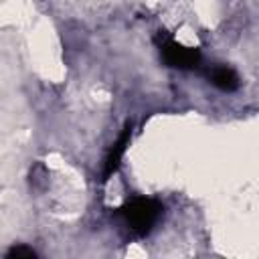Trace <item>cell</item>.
Here are the masks:
<instances>
[{
	"mask_svg": "<svg viewBox=\"0 0 259 259\" xmlns=\"http://www.w3.org/2000/svg\"><path fill=\"white\" fill-rule=\"evenodd\" d=\"M210 81L223 91H235L239 87V77L231 67H214L210 73Z\"/></svg>",
	"mask_w": 259,
	"mask_h": 259,
	"instance_id": "obj_4",
	"label": "cell"
},
{
	"mask_svg": "<svg viewBox=\"0 0 259 259\" xmlns=\"http://www.w3.org/2000/svg\"><path fill=\"white\" fill-rule=\"evenodd\" d=\"M130 140H132V123H125V127L121 130L119 138L115 140V144L111 146L107 158H105V166H103V180H107L121 164V158L125 154V148L130 146Z\"/></svg>",
	"mask_w": 259,
	"mask_h": 259,
	"instance_id": "obj_3",
	"label": "cell"
},
{
	"mask_svg": "<svg viewBox=\"0 0 259 259\" xmlns=\"http://www.w3.org/2000/svg\"><path fill=\"white\" fill-rule=\"evenodd\" d=\"M119 212L134 233L148 235L162 214V204L156 198L138 196V198H132L130 202H125L119 208Z\"/></svg>",
	"mask_w": 259,
	"mask_h": 259,
	"instance_id": "obj_1",
	"label": "cell"
},
{
	"mask_svg": "<svg viewBox=\"0 0 259 259\" xmlns=\"http://www.w3.org/2000/svg\"><path fill=\"white\" fill-rule=\"evenodd\" d=\"M36 253L32 251V249H28V247H24V245H16V247H12L8 253H6V257H10V259H18V257H34Z\"/></svg>",
	"mask_w": 259,
	"mask_h": 259,
	"instance_id": "obj_5",
	"label": "cell"
},
{
	"mask_svg": "<svg viewBox=\"0 0 259 259\" xmlns=\"http://www.w3.org/2000/svg\"><path fill=\"white\" fill-rule=\"evenodd\" d=\"M156 42L160 47V53H162V59L166 61V65H170L174 69H184V71L198 67V63H200V51L198 49L184 47L162 32L156 36Z\"/></svg>",
	"mask_w": 259,
	"mask_h": 259,
	"instance_id": "obj_2",
	"label": "cell"
}]
</instances>
